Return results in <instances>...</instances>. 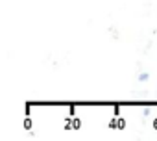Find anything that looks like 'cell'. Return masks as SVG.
Instances as JSON below:
<instances>
[{
  "instance_id": "obj_1",
  "label": "cell",
  "mask_w": 157,
  "mask_h": 141,
  "mask_svg": "<svg viewBox=\"0 0 157 141\" xmlns=\"http://www.w3.org/2000/svg\"><path fill=\"white\" fill-rule=\"evenodd\" d=\"M148 78H150V75H148V73H140V75H139V82H146Z\"/></svg>"
}]
</instances>
